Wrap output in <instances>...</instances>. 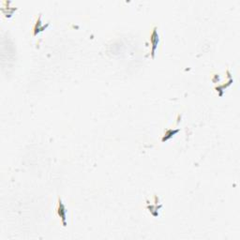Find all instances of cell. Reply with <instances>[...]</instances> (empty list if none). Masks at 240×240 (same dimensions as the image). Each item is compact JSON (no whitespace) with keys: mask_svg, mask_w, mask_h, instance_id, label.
<instances>
[{"mask_svg":"<svg viewBox=\"0 0 240 240\" xmlns=\"http://www.w3.org/2000/svg\"><path fill=\"white\" fill-rule=\"evenodd\" d=\"M158 42H159V36H158L157 31L154 30L153 33H152V35H151V43H152V51H151V54H152V56H154V55H155V51H156Z\"/></svg>","mask_w":240,"mask_h":240,"instance_id":"1","label":"cell"},{"mask_svg":"<svg viewBox=\"0 0 240 240\" xmlns=\"http://www.w3.org/2000/svg\"><path fill=\"white\" fill-rule=\"evenodd\" d=\"M58 214L62 218V220H63L64 224H66V221H65V219H66V209H65L64 204L61 203V201H59V204H58Z\"/></svg>","mask_w":240,"mask_h":240,"instance_id":"2","label":"cell"}]
</instances>
